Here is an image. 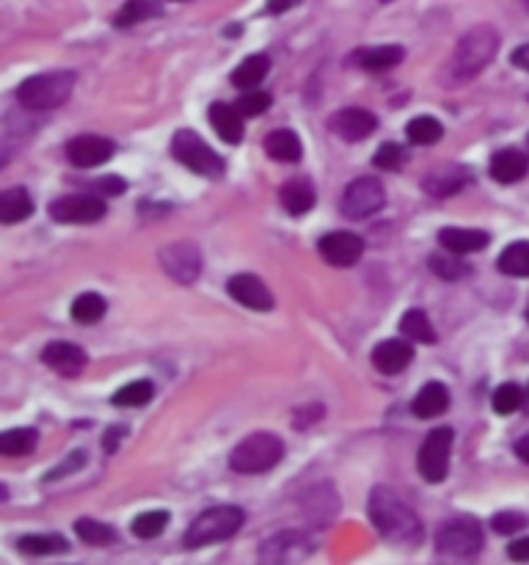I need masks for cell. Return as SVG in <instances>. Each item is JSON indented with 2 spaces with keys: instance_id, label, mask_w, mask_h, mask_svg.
<instances>
[{
  "instance_id": "7402d4cb",
  "label": "cell",
  "mask_w": 529,
  "mask_h": 565,
  "mask_svg": "<svg viewBox=\"0 0 529 565\" xmlns=\"http://www.w3.org/2000/svg\"><path fill=\"white\" fill-rule=\"evenodd\" d=\"M447 408H449V389L438 381L425 384L420 389V395L411 403L413 417H420V420H433V417H438V413H444Z\"/></svg>"
},
{
  "instance_id": "4dcf8cb0",
  "label": "cell",
  "mask_w": 529,
  "mask_h": 565,
  "mask_svg": "<svg viewBox=\"0 0 529 565\" xmlns=\"http://www.w3.org/2000/svg\"><path fill=\"white\" fill-rule=\"evenodd\" d=\"M400 328L408 339H413V343H425V345H433L438 334L430 323V317L422 312V309H408L400 320Z\"/></svg>"
},
{
  "instance_id": "d6986e66",
  "label": "cell",
  "mask_w": 529,
  "mask_h": 565,
  "mask_svg": "<svg viewBox=\"0 0 529 565\" xmlns=\"http://www.w3.org/2000/svg\"><path fill=\"white\" fill-rule=\"evenodd\" d=\"M42 361L53 367L58 375H69L72 378V375H78L86 367V353L72 343H50L42 351Z\"/></svg>"
},
{
  "instance_id": "44dd1931",
  "label": "cell",
  "mask_w": 529,
  "mask_h": 565,
  "mask_svg": "<svg viewBox=\"0 0 529 565\" xmlns=\"http://www.w3.org/2000/svg\"><path fill=\"white\" fill-rule=\"evenodd\" d=\"M438 243L441 248L452 251V254H474L482 251L490 238L482 230H461V226H447V230L438 232Z\"/></svg>"
},
{
  "instance_id": "f6af8a7d",
  "label": "cell",
  "mask_w": 529,
  "mask_h": 565,
  "mask_svg": "<svg viewBox=\"0 0 529 565\" xmlns=\"http://www.w3.org/2000/svg\"><path fill=\"white\" fill-rule=\"evenodd\" d=\"M97 191L105 194V196H122L127 191V182L122 177H102L97 182Z\"/></svg>"
},
{
  "instance_id": "2e32d148",
  "label": "cell",
  "mask_w": 529,
  "mask_h": 565,
  "mask_svg": "<svg viewBox=\"0 0 529 565\" xmlns=\"http://www.w3.org/2000/svg\"><path fill=\"white\" fill-rule=\"evenodd\" d=\"M411 361H413V348L405 339H384V343L372 351V364L384 375H400Z\"/></svg>"
},
{
  "instance_id": "52a82bcc",
  "label": "cell",
  "mask_w": 529,
  "mask_h": 565,
  "mask_svg": "<svg viewBox=\"0 0 529 565\" xmlns=\"http://www.w3.org/2000/svg\"><path fill=\"white\" fill-rule=\"evenodd\" d=\"M386 204V191H384V182L375 179V177H359L353 179L345 194H343V213L348 218H369L377 210H384Z\"/></svg>"
},
{
  "instance_id": "ac0fdd59",
  "label": "cell",
  "mask_w": 529,
  "mask_h": 565,
  "mask_svg": "<svg viewBox=\"0 0 529 565\" xmlns=\"http://www.w3.org/2000/svg\"><path fill=\"white\" fill-rule=\"evenodd\" d=\"M207 119L212 130L218 133L221 141L226 143H240L243 141V113L238 105H226V102H212L207 110Z\"/></svg>"
},
{
  "instance_id": "681fc988",
  "label": "cell",
  "mask_w": 529,
  "mask_h": 565,
  "mask_svg": "<svg viewBox=\"0 0 529 565\" xmlns=\"http://www.w3.org/2000/svg\"><path fill=\"white\" fill-rule=\"evenodd\" d=\"M513 64L524 72H529V45H521L513 50Z\"/></svg>"
},
{
  "instance_id": "603a6c76",
  "label": "cell",
  "mask_w": 529,
  "mask_h": 565,
  "mask_svg": "<svg viewBox=\"0 0 529 565\" xmlns=\"http://www.w3.org/2000/svg\"><path fill=\"white\" fill-rule=\"evenodd\" d=\"M405 58V50L400 45H381V48H361L353 53V64L367 72H386L397 66Z\"/></svg>"
},
{
  "instance_id": "ba28073f",
  "label": "cell",
  "mask_w": 529,
  "mask_h": 565,
  "mask_svg": "<svg viewBox=\"0 0 529 565\" xmlns=\"http://www.w3.org/2000/svg\"><path fill=\"white\" fill-rule=\"evenodd\" d=\"M449 452H452V428H436L420 447L417 469L428 482H441L449 474Z\"/></svg>"
},
{
  "instance_id": "7dc6e473",
  "label": "cell",
  "mask_w": 529,
  "mask_h": 565,
  "mask_svg": "<svg viewBox=\"0 0 529 565\" xmlns=\"http://www.w3.org/2000/svg\"><path fill=\"white\" fill-rule=\"evenodd\" d=\"M127 428L125 425H119V428H110L108 433H105V452H113V449H117V444H119V439H122V433H125Z\"/></svg>"
},
{
  "instance_id": "277c9868",
  "label": "cell",
  "mask_w": 529,
  "mask_h": 565,
  "mask_svg": "<svg viewBox=\"0 0 529 565\" xmlns=\"http://www.w3.org/2000/svg\"><path fill=\"white\" fill-rule=\"evenodd\" d=\"M72 89H74V72L58 69L28 78L17 89V100L28 110H56L69 100Z\"/></svg>"
},
{
  "instance_id": "7c38bea8",
  "label": "cell",
  "mask_w": 529,
  "mask_h": 565,
  "mask_svg": "<svg viewBox=\"0 0 529 565\" xmlns=\"http://www.w3.org/2000/svg\"><path fill=\"white\" fill-rule=\"evenodd\" d=\"M317 251L334 268H353L364 254V240L353 232H328L320 238Z\"/></svg>"
},
{
  "instance_id": "d4e9b609",
  "label": "cell",
  "mask_w": 529,
  "mask_h": 565,
  "mask_svg": "<svg viewBox=\"0 0 529 565\" xmlns=\"http://www.w3.org/2000/svg\"><path fill=\"white\" fill-rule=\"evenodd\" d=\"M304 552H307V541L298 533H282L262 546L259 557H262V565H284L290 554H304Z\"/></svg>"
},
{
  "instance_id": "83f0119b",
  "label": "cell",
  "mask_w": 529,
  "mask_h": 565,
  "mask_svg": "<svg viewBox=\"0 0 529 565\" xmlns=\"http://www.w3.org/2000/svg\"><path fill=\"white\" fill-rule=\"evenodd\" d=\"M160 14H163V6L158 4V0H127V4L117 12V17H113V25L133 28L138 22H146V20L160 17Z\"/></svg>"
},
{
  "instance_id": "db71d44e",
  "label": "cell",
  "mask_w": 529,
  "mask_h": 565,
  "mask_svg": "<svg viewBox=\"0 0 529 565\" xmlns=\"http://www.w3.org/2000/svg\"><path fill=\"white\" fill-rule=\"evenodd\" d=\"M526 320H529V309H526Z\"/></svg>"
},
{
  "instance_id": "cb8c5ba5",
  "label": "cell",
  "mask_w": 529,
  "mask_h": 565,
  "mask_svg": "<svg viewBox=\"0 0 529 565\" xmlns=\"http://www.w3.org/2000/svg\"><path fill=\"white\" fill-rule=\"evenodd\" d=\"M317 194H315V185L304 177H295L282 187V204L287 207L290 215H304L315 207Z\"/></svg>"
},
{
  "instance_id": "9a60e30c",
  "label": "cell",
  "mask_w": 529,
  "mask_h": 565,
  "mask_svg": "<svg viewBox=\"0 0 529 565\" xmlns=\"http://www.w3.org/2000/svg\"><path fill=\"white\" fill-rule=\"evenodd\" d=\"M230 295L238 304L256 309V312H271L273 309V295L254 274H238L230 279Z\"/></svg>"
},
{
  "instance_id": "e0dca14e",
  "label": "cell",
  "mask_w": 529,
  "mask_h": 565,
  "mask_svg": "<svg viewBox=\"0 0 529 565\" xmlns=\"http://www.w3.org/2000/svg\"><path fill=\"white\" fill-rule=\"evenodd\" d=\"M472 182V174L469 169L464 166H444V169H433L428 177H425V191L436 199H444V196H452L464 191V187Z\"/></svg>"
},
{
  "instance_id": "ee69618b",
  "label": "cell",
  "mask_w": 529,
  "mask_h": 565,
  "mask_svg": "<svg viewBox=\"0 0 529 565\" xmlns=\"http://www.w3.org/2000/svg\"><path fill=\"white\" fill-rule=\"evenodd\" d=\"M83 464H86V452H81V449H78V452H72V456H69L64 464H58V466H56V469H53L45 480H58L61 474H72V472H78Z\"/></svg>"
},
{
  "instance_id": "8992f818",
  "label": "cell",
  "mask_w": 529,
  "mask_h": 565,
  "mask_svg": "<svg viewBox=\"0 0 529 565\" xmlns=\"http://www.w3.org/2000/svg\"><path fill=\"white\" fill-rule=\"evenodd\" d=\"M171 155L185 166L191 169L199 177H210V179H221L226 171V163L221 155H215L207 146V141H202L194 130H179L171 138Z\"/></svg>"
},
{
  "instance_id": "5b68a950",
  "label": "cell",
  "mask_w": 529,
  "mask_h": 565,
  "mask_svg": "<svg viewBox=\"0 0 529 565\" xmlns=\"http://www.w3.org/2000/svg\"><path fill=\"white\" fill-rule=\"evenodd\" d=\"M284 456V441L276 433H251L246 436L230 456V466L238 474H262L271 472Z\"/></svg>"
},
{
  "instance_id": "f907efd6",
  "label": "cell",
  "mask_w": 529,
  "mask_h": 565,
  "mask_svg": "<svg viewBox=\"0 0 529 565\" xmlns=\"http://www.w3.org/2000/svg\"><path fill=\"white\" fill-rule=\"evenodd\" d=\"M516 456H518L524 464H529V433L521 436V439L516 441Z\"/></svg>"
},
{
  "instance_id": "7a4b0ae2",
  "label": "cell",
  "mask_w": 529,
  "mask_h": 565,
  "mask_svg": "<svg viewBox=\"0 0 529 565\" xmlns=\"http://www.w3.org/2000/svg\"><path fill=\"white\" fill-rule=\"evenodd\" d=\"M497 50H499V33L494 25H474L472 30H466L447 66V78L452 81V86L469 83L472 78H477L497 58Z\"/></svg>"
},
{
  "instance_id": "8fae6325",
  "label": "cell",
  "mask_w": 529,
  "mask_h": 565,
  "mask_svg": "<svg viewBox=\"0 0 529 565\" xmlns=\"http://www.w3.org/2000/svg\"><path fill=\"white\" fill-rule=\"evenodd\" d=\"M50 215L58 223H94L105 215V202L91 194L61 196L50 204Z\"/></svg>"
},
{
  "instance_id": "9c48e42d",
  "label": "cell",
  "mask_w": 529,
  "mask_h": 565,
  "mask_svg": "<svg viewBox=\"0 0 529 565\" xmlns=\"http://www.w3.org/2000/svg\"><path fill=\"white\" fill-rule=\"evenodd\" d=\"M480 546H482V530L472 518L447 521L436 535V549L452 557H472L480 552Z\"/></svg>"
},
{
  "instance_id": "816d5d0a",
  "label": "cell",
  "mask_w": 529,
  "mask_h": 565,
  "mask_svg": "<svg viewBox=\"0 0 529 565\" xmlns=\"http://www.w3.org/2000/svg\"><path fill=\"white\" fill-rule=\"evenodd\" d=\"M524 408H526V413H529V392H526V400H524Z\"/></svg>"
},
{
  "instance_id": "e575fe53",
  "label": "cell",
  "mask_w": 529,
  "mask_h": 565,
  "mask_svg": "<svg viewBox=\"0 0 529 565\" xmlns=\"http://www.w3.org/2000/svg\"><path fill=\"white\" fill-rule=\"evenodd\" d=\"M17 546H20V552L33 554V557H42V554H61V552L69 549L66 538H61V535H56V533H50V535H25V538L17 541Z\"/></svg>"
},
{
  "instance_id": "3957f363",
  "label": "cell",
  "mask_w": 529,
  "mask_h": 565,
  "mask_svg": "<svg viewBox=\"0 0 529 565\" xmlns=\"http://www.w3.org/2000/svg\"><path fill=\"white\" fill-rule=\"evenodd\" d=\"M246 521V513L243 508L238 505H218V508H210L204 510L202 516H196L191 521V526H187L185 533V546L187 549H202V546H210V543H218V541H226L232 538L240 526Z\"/></svg>"
},
{
  "instance_id": "6da1fadb",
  "label": "cell",
  "mask_w": 529,
  "mask_h": 565,
  "mask_svg": "<svg viewBox=\"0 0 529 565\" xmlns=\"http://www.w3.org/2000/svg\"><path fill=\"white\" fill-rule=\"evenodd\" d=\"M369 518L377 526V533L384 535V541L395 546H417L422 543V521L413 513L392 488L377 485L369 494Z\"/></svg>"
},
{
  "instance_id": "4fadbf2b",
  "label": "cell",
  "mask_w": 529,
  "mask_h": 565,
  "mask_svg": "<svg viewBox=\"0 0 529 565\" xmlns=\"http://www.w3.org/2000/svg\"><path fill=\"white\" fill-rule=\"evenodd\" d=\"M113 152H117L113 141L100 138V135H78V138H72L66 143V158L72 161V166H78V169L102 166L113 158Z\"/></svg>"
},
{
  "instance_id": "836d02e7",
  "label": "cell",
  "mask_w": 529,
  "mask_h": 565,
  "mask_svg": "<svg viewBox=\"0 0 529 565\" xmlns=\"http://www.w3.org/2000/svg\"><path fill=\"white\" fill-rule=\"evenodd\" d=\"M74 533H78V538L89 546H108L117 541V530L102 521H94V518H78L74 521Z\"/></svg>"
},
{
  "instance_id": "b9f144b4",
  "label": "cell",
  "mask_w": 529,
  "mask_h": 565,
  "mask_svg": "<svg viewBox=\"0 0 529 565\" xmlns=\"http://www.w3.org/2000/svg\"><path fill=\"white\" fill-rule=\"evenodd\" d=\"M271 102H273V97L268 91H248L238 100V110L243 117H259V113L271 108Z\"/></svg>"
},
{
  "instance_id": "bcb514c9",
  "label": "cell",
  "mask_w": 529,
  "mask_h": 565,
  "mask_svg": "<svg viewBox=\"0 0 529 565\" xmlns=\"http://www.w3.org/2000/svg\"><path fill=\"white\" fill-rule=\"evenodd\" d=\"M507 554H510V560H516V562H529V538L513 541V543L507 546Z\"/></svg>"
},
{
  "instance_id": "f35d334b",
  "label": "cell",
  "mask_w": 529,
  "mask_h": 565,
  "mask_svg": "<svg viewBox=\"0 0 529 565\" xmlns=\"http://www.w3.org/2000/svg\"><path fill=\"white\" fill-rule=\"evenodd\" d=\"M152 395H155V387L149 381H133V384L122 387L117 395H113V405H119V408H141V405H146L149 400H152Z\"/></svg>"
},
{
  "instance_id": "c3c4849f",
  "label": "cell",
  "mask_w": 529,
  "mask_h": 565,
  "mask_svg": "<svg viewBox=\"0 0 529 565\" xmlns=\"http://www.w3.org/2000/svg\"><path fill=\"white\" fill-rule=\"evenodd\" d=\"M298 4H300V0H268V12L271 14H284L292 6H298Z\"/></svg>"
},
{
  "instance_id": "d6a6232c",
  "label": "cell",
  "mask_w": 529,
  "mask_h": 565,
  "mask_svg": "<svg viewBox=\"0 0 529 565\" xmlns=\"http://www.w3.org/2000/svg\"><path fill=\"white\" fill-rule=\"evenodd\" d=\"M405 135L411 143H420V146H433L441 141L444 135V127L438 119L433 117H417V119H411L408 127H405Z\"/></svg>"
},
{
  "instance_id": "f5cc1de1",
  "label": "cell",
  "mask_w": 529,
  "mask_h": 565,
  "mask_svg": "<svg viewBox=\"0 0 529 565\" xmlns=\"http://www.w3.org/2000/svg\"><path fill=\"white\" fill-rule=\"evenodd\" d=\"M381 4H392V0H381Z\"/></svg>"
},
{
  "instance_id": "d590c367",
  "label": "cell",
  "mask_w": 529,
  "mask_h": 565,
  "mask_svg": "<svg viewBox=\"0 0 529 565\" xmlns=\"http://www.w3.org/2000/svg\"><path fill=\"white\" fill-rule=\"evenodd\" d=\"M105 309H108V304H105V298L102 295H97V292H83V295H78L74 298V304H72V317L78 320V323H97V320H102L105 317Z\"/></svg>"
},
{
  "instance_id": "7bdbcfd3",
  "label": "cell",
  "mask_w": 529,
  "mask_h": 565,
  "mask_svg": "<svg viewBox=\"0 0 529 565\" xmlns=\"http://www.w3.org/2000/svg\"><path fill=\"white\" fill-rule=\"evenodd\" d=\"M526 518L521 513H513V510H505V513H497L494 518H490V526H494V533L499 535H513L518 530H524Z\"/></svg>"
},
{
  "instance_id": "11a10c76",
  "label": "cell",
  "mask_w": 529,
  "mask_h": 565,
  "mask_svg": "<svg viewBox=\"0 0 529 565\" xmlns=\"http://www.w3.org/2000/svg\"><path fill=\"white\" fill-rule=\"evenodd\" d=\"M526 146H529V138H526Z\"/></svg>"
},
{
  "instance_id": "5bb4252c",
  "label": "cell",
  "mask_w": 529,
  "mask_h": 565,
  "mask_svg": "<svg viewBox=\"0 0 529 565\" xmlns=\"http://www.w3.org/2000/svg\"><path fill=\"white\" fill-rule=\"evenodd\" d=\"M375 127H377L375 113L364 108H343L328 119V130L343 141H364L367 135L375 133Z\"/></svg>"
},
{
  "instance_id": "30bf717a",
  "label": "cell",
  "mask_w": 529,
  "mask_h": 565,
  "mask_svg": "<svg viewBox=\"0 0 529 565\" xmlns=\"http://www.w3.org/2000/svg\"><path fill=\"white\" fill-rule=\"evenodd\" d=\"M160 265L179 284H194L202 274V254L194 243H187V240L171 243L160 251Z\"/></svg>"
},
{
  "instance_id": "60d3db41",
  "label": "cell",
  "mask_w": 529,
  "mask_h": 565,
  "mask_svg": "<svg viewBox=\"0 0 529 565\" xmlns=\"http://www.w3.org/2000/svg\"><path fill=\"white\" fill-rule=\"evenodd\" d=\"M403 163H405V149L400 143H381V149L372 158V166L381 171H397Z\"/></svg>"
},
{
  "instance_id": "f546056e",
  "label": "cell",
  "mask_w": 529,
  "mask_h": 565,
  "mask_svg": "<svg viewBox=\"0 0 529 565\" xmlns=\"http://www.w3.org/2000/svg\"><path fill=\"white\" fill-rule=\"evenodd\" d=\"M499 271L516 279H529V240H518L510 243L502 254H499Z\"/></svg>"
},
{
  "instance_id": "484cf974",
  "label": "cell",
  "mask_w": 529,
  "mask_h": 565,
  "mask_svg": "<svg viewBox=\"0 0 529 565\" xmlns=\"http://www.w3.org/2000/svg\"><path fill=\"white\" fill-rule=\"evenodd\" d=\"M264 152L279 163H298L300 155H304V146H300V138L292 130L284 127V130H273L264 138Z\"/></svg>"
},
{
  "instance_id": "ab89813d",
  "label": "cell",
  "mask_w": 529,
  "mask_h": 565,
  "mask_svg": "<svg viewBox=\"0 0 529 565\" xmlns=\"http://www.w3.org/2000/svg\"><path fill=\"white\" fill-rule=\"evenodd\" d=\"M521 405H524V392H521V387H516V384H502V387L494 392V411L499 413V417L516 413Z\"/></svg>"
},
{
  "instance_id": "1f68e13d",
  "label": "cell",
  "mask_w": 529,
  "mask_h": 565,
  "mask_svg": "<svg viewBox=\"0 0 529 565\" xmlns=\"http://www.w3.org/2000/svg\"><path fill=\"white\" fill-rule=\"evenodd\" d=\"M36 441H39V433L33 428H14L0 433V456H28V452L36 449Z\"/></svg>"
},
{
  "instance_id": "74e56055",
  "label": "cell",
  "mask_w": 529,
  "mask_h": 565,
  "mask_svg": "<svg viewBox=\"0 0 529 565\" xmlns=\"http://www.w3.org/2000/svg\"><path fill=\"white\" fill-rule=\"evenodd\" d=\"M166 526H169V513H166V510H146V513H141V516L130 524V530H133L135 538L149 541V538L163 535Z\"/></svg>"
},
{
  "instance_id": "8d00e7d4",
  "label": "cell",
  "mask_w": 529,
  "mask_h": 565,
  "mask_svg": "<svg viewBox=\"0 0 529 565\" xmlns=\"http://www.w3.org/2000/svg\"><path fill=\"white\" fill-rule=\"evenodd\" d=\"M461 254H433L430 256V271L438 276V279H444V282H458V279H464L466 274H469V265L464 259H458Z\"/></svg>"
},
{
  "instance_id": "ffe728a7",
  "label": "cell",
  "mask_w": 529,
  "mask_h": 565,
  "mask_svg": "<svg viewBox=\"0 0 529 565\" xmlns=\"http://www.w3.org/2000/svg\"><path fill=\"white\" fill-rule=\"evenodd\" d=\"M529 171V158L521 149H499V152L490 158V177L502 185H513L524 179Z\"/></svg>"
},
{
  "instance_id": "4316f807",
  "label": "cell",
  "mask_w": 529,
  "mask_h": 565,
  "mask_svg": "<svg viewBox=\"0 0 529 565\" xmlns=\"http://www.w3.org/2000/svg\"><path fill=\"white\" fill-rule=\"evenodd\" d=\"M33 213V199L25 187H9L0 194V223H20L30 218Z\"/></svg>"
},
{
  "instance_id": "f1b7e54d",
  "label": "cell",
  "mask_w": 529,
  "mask_h": 565,
  "mask_svg": "<svg viewBox=\"0 0 529 565\" xmlns=\"http://www.w3.org/2000/svg\"><path fill=\"white\" fill-rule=\"evenodd\" d=\"M271 72V58L268 56H262V53H256V56H248L235 72H232V83L238 86V89H254V86H259L262 81H264V74Z\"/></svg>"
}]
</instances>
